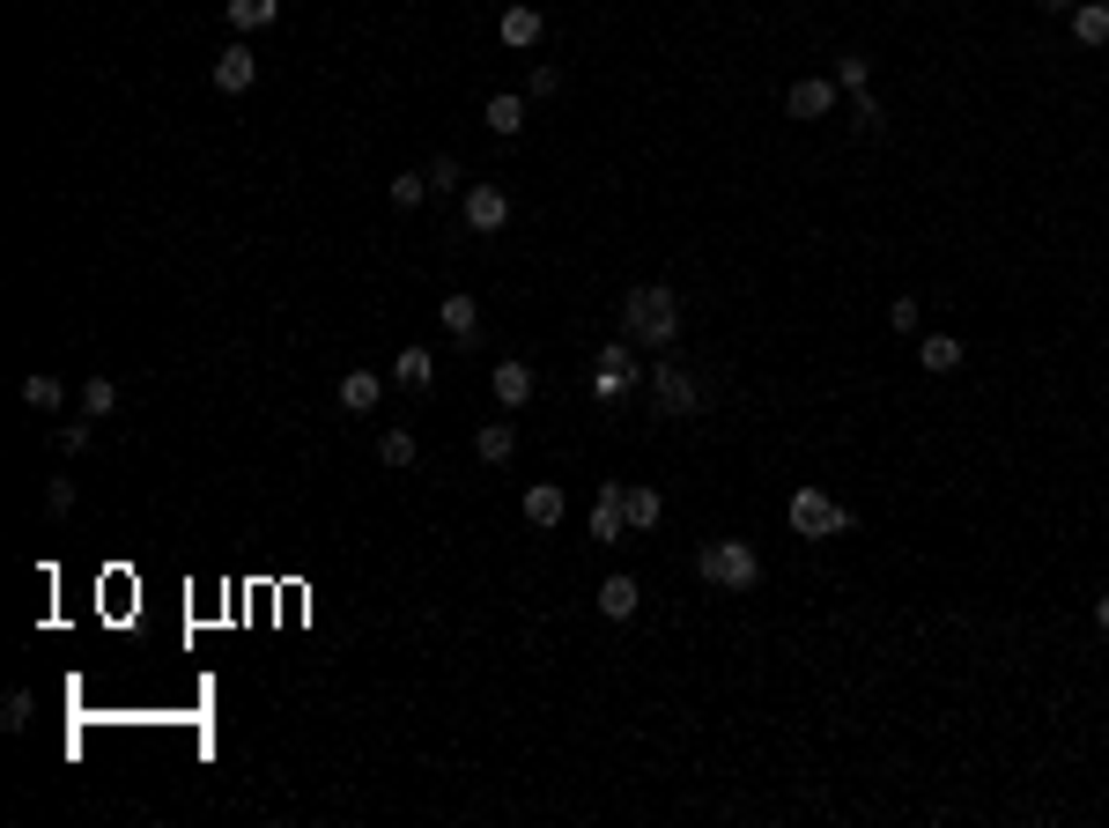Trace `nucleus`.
<instances>
[{
	"label": "nucleus",
	"instance_id": "nucleus-35",
	"mask_svg": "<svg viewBox=\"0 0 1109 828\" xmlns=\"http://www.w3.org/2000/svg\"><path fill=\"white\" fill-rule=\"evenodd\" d=\"M1095 622H1102V629H1109V585L1095 592Z\"/></svg>",
	"mask_w": 1109,
	"mask_h": 828
},
{
	"label": "nucleus",
	"instance_id": "nucleus-16",
	"mask_svg": "<svg viewBox=\"0 0 1109 828\" xmlns=\"http://www.w3.org/2000/svg\"><path fill=\"white\" fill-rule=\"evenodd\" d=\"M621 511H629V533H651L665 518V496L659 488H621Z\"/></svg>",
	"mask_w": 1109,
	"mask_h": 828
},
{
	"label": "nucleus",
	"instance_id": "nucleus-4",
	"mask_svg": "<svg viewBox=\"0 0 1109 828\" xmlns=\"http://www.w3.org/2000/svg\"><path fill=\"white\" fill-rule=\"evenodd\" d=\"M651 400H659V414H695V407H703V378H695L689 363H673V355H665V363L651 370Z\"/></svg>",
	"mask_w": 1109,
	"mask_h": 828
},
{
	"label": "nucleus",
	"instance_id": "nucleus-21",
	"mask_svg": "<svg viewBox=\"0 0 1109 828\" xmlns=\"http://www.w3.org/2000/svg\"><path fill=\"white\" fill-rule=\"evenodd\" d=\"M481 119H489V134L511 141L518 126H525V97H489V104H481Z\"/></svg>",
	"mask_w": 1109,
	"mask_h": 828
},
{
	"label": "nucleus",
	"instance_id": "nucleus-24",
	"mask_svg": "<svg viewBox=\"0 0 1109 828\" xmlns=\"http://www.w3.org/2000/svg\"><path fill=\"white\" fill-rule=\"evenodd\" d=\"M473 452H481V459H489V466H503V459H511V452H518V429H511V422H489V429L473 437Z\"/></svg>",
	"mask_w": 1109,
	"mask_h": 828
},
{
	"label": "nucleus",
	"instance_id": "nucleus-37",
	"mask_svg": "<svg viewBox=\"0 0 1109 828\" xmlns=\"http://www.w3.org/2000/svg\"><path fill=\"white\" fill-rule=\"evenodd\" d=\"M1102 8H1109V0H1102Z\"/></svg>",
	"mask_w": 1109,
	"mask_h": 828
},
{
	"label": "nucleus",
	"instance_id": "nucleus-36",
	"mask_svg": "<svg viewBox=\"0 0 1109 828\" xmlns=\"http://www.w3.org/2000/svg\"><path fill=\"white\" fill-rule=\"evenodd\" d=\"M1043 8H1051V15H1073V8H1080V0H1043Z\"/></svg>",
	"mask_w": 1109,
	"mask_h": 828
},
{
	"label": "nucleus",
	"instance_id": "nucleus-5",
	"mask_svg": "<svg viewBox=\"0 0 1109 828\" xmlns=\"http://www.w3.org/2000/svg\"><path fill=\"white\" fill-rule=\"evenodd\" d=\"M459 215H467V230H473V237H495V230L511 222V193L481 178V185H467V200H459Z\"/></svg>",
	"mask_w": 1109,
	"mask_h": 828
},
{
	"label": "nucleus",
	"instance_id": "nucleus-10",
	"mask_svg": "<svg viewBox=\"0 0 1109 828\" xmlns=\"http://www.w3.org/2000/svg\"><path fill=\"white\" fill-rule=\"evenodd\" d=\"M252 82H259V52H252V45H222V60H215V89H222V97H245Z\"/></svg>",
	"mask_w": 1109,
	"mask_h": 828
},
{
	"label": "nucleus",
	"instance_id": "nucleus-20",
	"mask_svg": "<svg viewBox=\"0 0 1109 828\" xmlns=\"http://www.w3.org/2000/svg\"><path fill=\"white\" fill-rule=\"evenodd\" d=\"M230 8V23L237 30H267V23H281V0H222Z\"/></svg>",
	"mask_w": 1109,
	"mask_h": 828
},
{
	"label": "nucleus",
	"instance_id": "nucleus-11",
	"mask_svg": "<svg viewBox=\"0 0 1109 828\" xmlns=\"http://www.w3.org/2000/svg\"><path fill=\"white\" fill-rule=\"evenodd\" d=\"M518 511H525V526H541V533H555V526H563V511H569V496H563L555 481H533V488H525V503H518Z\"/></svg>",
	"mask_w": 1109,
	"mask_h": 828
},
{
	"label": "nucleus",
	"instance_id": "nucleus-32",
	"mask_svg": "<svg viewBox=\"0 0 1109 828\" xmlns=\"http://www.w3.org/2000/svg\"><path fill=\"white\" fill-rule=\"evenodd\" d=\"M563 89V67H533V97H555Z\"/></svg>",
	"mask_w": 1109,
	"mask_h": 828
},
{
	"label": "nucleus",
	"instance_id": "nucleus-15",
	"mask_svg": "<svg viewBox=\"0 0 1109 828\" xmlns=\"http://www.w3.org/2000/svg\"><path fill=\"white\" fill-rule=\"evenodd\" d=\"M961 355H969V348H961L955 333H925V341H917V363L932 370V378H947V370H961Z\"/></svg>",
	"mask_w": 1109,
	"mask_h": 828
},
{
	"label": "nucleus",
	"instance_id": "nucleus-1",
	"mask_svg": "<svg viewBox=\"0 0 1109 828\" xmlns=\"http://www.w3.org/2000/svg\"><path fill=\"white\" fill-rule=\"evenodd\" d=\"M621 333L637 348H673L681 341V296L665 289V282H637V289L621 296Z\"/></svg>",
	"mask_w": 1109,
	"mask_h": 828
},
{
	"label": "nucleus",
	"instance_id": "nucleus-14",
	"mask_svg": "<svg viewBox=\"0 0 1109 828\" xmlns=\"http://www.w3.org/2000/svg\"><path fill=\"white\" fill-rule=\"evenodd\" d=\"M637 599H643V592H637V577H629V570H615V577L599 585V614H607V622H629V614H637Z\"/></svg>",
	"mask_w": 1109,
	"mask_h": 828
},
{
	"label": "nucleus",
	"instance_id": "nucleus-12",
	"mask_svg": "<svg viewBox=\"0 0 1109 828\" xmlns=\"http://www.w3.org/2000/svg\"><path fill=\"white\" fill-rule=\"evenodd\" d=\"M489 385H495V400H503V407H525V400H533V392H541V378H533V363H518V355H511V363H495V378H489Z\"/></svg>",
	"mask_w": 1109,
	"mask_h": 828
},
{
	"label": "nucleus",
	"instance_id": "nucleus-28",
	"mask_svg": "<svg viewBox=\"0 0 1109 828\" xmlns=\"http://www.w3.org/2000/svg\"><path fill=\"white\" fill-rule=\"evenodd\" d=\"M30 710H38V696H30V688H8V703H0V725L23 732V725H30Z\"/></svg>",
	"mask_w": 1109,
	"mask_h": 828
},
{
	"label": "nucleus",
	"instance_id": "nucleus-33",
	"mask_svg": "<svg viewBox=\"0 0 1109 828\" xmlns=\"http://www.w3.org/2000/svg\"><path fill=\"white\" fill-rule=\"evenodd\" d=\"M82 444H89V422H67V429H60V452H67V459H74Z\"/></svg>",
	"mask_w": 1109,
	"mask_h": 828
},
{
	"label": "nucleus",
	"instance_id": "nucleus-26",
	"mask_svg": "<svg viewBox=\"0 0 1109 828\" xmlns=\"http://www.w3.org/2000/svg\"><path fill=\"white\" fill-rule=\"evenodd\" d=\"M111 407H119V385H111V378H89V385H82V414H97V422H104Z\"/></svg>",
	"mask_w": 1109,
	"mask_h": 828
},
{
	"label": "nucleus",
	"instance_id": "nucleus-2",
	"mask_svg": "<svg viewBox=\"0 0 1109 828\" xmlns=\"http://www.w3.org/2000/svg\"><path fill=\"white\" fill-rule=\"evenodd\" d=\"M785 518H791V533H807V540H843V533H859V511H851V503H836L829 488H791Z\"/></svg>",
	"mask_w": 1109,
	"mask_h": 828
},
{
	"label": "nucleus",
	"instance_id": "nucleus-6",
	"mask_svg": "<svg viewBox=\"0 0 1109 828\" xmlns=\"http://www.w3.org/2000/svg\"><path fill=\"white\" fill-rule=\"evenodd\" d=\"M591 385H599V400H621V392L637 385V341H629V333L599 348V370H591Z\"/></svg>",
	"mask_w": 1109,
	"mask_h": 828
},
{
	"label": "nucleus",
	"instance_id": "nucleus-23",
	"mask_svg": "<svg viewBox=\"0 0 1109 828\" xmlns=\"http://www.w3.org/2000/svg\"><path fill=\"white\" fill-rule=\"evenodd\" d=\"M23 400H30V407H38V414H52V407H60V400H67V385H60L52 370H30V378H23Z\"/></svg>",
	"mask_w": 1109,
	"mask_h": 828
},
{
	"label": "nucleus",
	"instance_id": "nucleus-34",
	"mask_svg": "<svg viewBox=\"0 0 1109 828\" xmlns=\"http://www.w3.org/2000/svg\"><path fill=\"white\" fill-rule=\"evenodd\" d=\"M45 503H52V511H74V481H67V474H60V481L45 488Z\"/></svg>",
	"mask_w": 1109,
	"mask_h": 828
},
{
	"label": "nucleus",
	"instance_id": "nucleus-27",
	"mask_svg": "<svg viewBox=\"0 0 1109 828\" xmlns=\"http://www.w3.org/2000/svg\"><path fill=\"white\" fill-rule=\"evenodd\" d=\"M385 193H393V208H422V193H429V171H399Z\"/></svg>",
	"mask_w": 1109,
	"mask_h": 828
},
{
	"label": "nucleus",
	"instance_id": "nucleus-8",
	"mask_svg": "<svg viewBox=\"0 0 1109 828\" xmlns=\"http://www.w3.org/2000/svg\"><path fill=\"white\" fill-rule=\"evenodd\" d=\"M829 104H836V74H807V82H791V89H785L791 119H829Z\"/></svg>",
	"mask_w": 1109,
	"mask_h": 828
},
{
	"label": "nucleus",
	"instance_id": "nucleus-29",
	"mask_svg": "<svg viewBox=\"0 0 1109 828\" xmlns=\"http://www.w3.org/2000/svg\"><path fill=\"white\" fill-rule=\"evenodd\" d=\"M459 178H467L459 156H437V163H429V193H459Z\"/></svg>",
	"mask_w": 1109,
	"mask_h": 828
},
{
	"label": "nucleus",
	"instance_id": "nucleus-17",
	"mask_svg": "<svg viewBox=\"0 0 1109 828\" xmlns=\"http://www.w3.org/2000/svg\"><path fill=\"white\" fill-rule=\"evenodd\" d=\"M1073 45H1087V52L1109 45V8L1102 0H1080V8H1073Z\"/></svg>",
	"mask_w": 1109,
	"mask_h": 828
},
{
	"label": "nucleus",
	"instance_id": "nucleus-7",
	"mask_svg": "<svg viewBox=\"0 0 1109 828\" xmlns=\"http://www.w3.org/2000/svg\"><path fill=\"white\" fill-rule=\"evenodd\" d=\"M621 488H629V481H599V503H591V518H585V533L599 540V548H621V540H629V511H621Z\"/></svg>",
	"mask_w": 1109,
	"mask_h": 828
},
{
	"label": "nucleus",
	"instance_id": "nucleus-18",
	"mask_svg": "<svg viewBox=\"0 0 1109 828\" xmlns=\"http://www.w3.org/2000/svg\"><path fill=\"white\" fill-rule=\"evenodd\" d=\"M437 318H444V333H459V341H473V333H481V304H473V296H444Z\"/></svg>",
	"mask_w": 1109,
	"mask_h": 828
},
{
	"label": "nucleus",
	"instance_id": "nucleus-13",
	"mask_svg": "<svg viewBox=\"0 0 1109 828\" xmlns=\"http://www.w3.org/2000/svg\"><path fill=\"white\" fill-rule=\"evenodd\" d=\"M377 400H385V378H377V370H341V407L348 414H370Z\"/></svg>",
	"mask_w": 1109,
	"mask_h": 828
},
{
	"label": "nucleus",
	"instance_id": "nucleus-22",
	"mask_svg": "<svg viewBox=\"0 0 1109 828\" xmlns=\"http://www.w3.org/2000/svg\"><path fill=\"white\" fill-rule=\"evenodd\" d=\"M393 378H399V385H429V378H437V355H429V348H399V363H393Z\"/></svg>",
	"mask_w": 1109,
	"mask_h": 828
},
{
	"label": "nucleus",
	"instance_id": "nucleus-31",
	"mask_svg": "<svg viewBox=\"0 0 1109 828\" xmlns=\"http://www.w3.org/2000/svg\"><path fill=\"white\" fill-rule=\"evenodd\" d=\"M887 318H895L903 333H917V296H895V304H887Z\"/></svg>",
	"mask_w": 1109,
	"mask_h": 828
},
{
	"label": "nucleus",
	"instance_id": "nucleus-25",
	"mask_svg": "<svg viewBox=\"0 0 1109 828\" xmlns=\"http://www.w3.org/2000/svg\"><path fill=\"white\" fill-rule=\"evenodd\" d=\"M836 89H851V97H873V67H865L859 52H843V60H836Z\"/></svg>",
	"mask_w": 1109,
	"mask_h": 828
},
{
	"label": "nucleus",
	"instance_id": "nucleus-9",
	"mask_svg": "<svg viewBox=\"0 0 1109 828\" xmlns=\"http://www.w3.org/2000/svg\"><path fill=\"white\" fill-rule=\"evenodd\" d=\"M495 38H503L511 52H533V45L547 38V15H541V8H525V0H518V8H503V15H495Z\"/></svg>",
	"mask_w": 1109,
	"mask_h": 828
},
{
	"label": "nucleus",
	"instance_id": "nucleus-3",
	"mask_svg": "<svg viewBox=\"0 0 1109 828\" xmlns=\"http://www.w3.org/2000/svg\"><path fill=\"white\" fill-rule=\"evenodd\" d=\"M695 577L717 592H755V577H763V555L747 548V540H711V548H695Z\"/></svg>",
	"mask_w": 1109,
	"mask_h": 828
},
{
	"label": "nucleus",
	"instance_id": "nucleus-30",
	"mask_svg": "<svg viewBox=\"0 0 1109 828\" xmlns=\"http://www.w3.org/2000/svg\"><path fill=\"white\" fill-rule=\"evenodd\" d=\"M851 126H859L865 141H881V134H887V119H881V104H873V97H859V112H851Z\"/></svg>",
	"mask_w": 1109,
	"mask_h": 828
},
{
	"label": "nucleus",
	"instance_id": "nucleus-19",
	"mask_svg": "<svg viewBox=\"0 0 1109 828\" xmlns=\"http://www.w3.org/2000/svg\"><path fill=\"white\" fill-rule=\"evenodd\" d=\"M377 459L393 466V474H407V466L422 459V444H415V429H385V437H377Z\"/></svg>",
	"mask_w": 1109,
	"mask_h": 828
}]
</instances>
